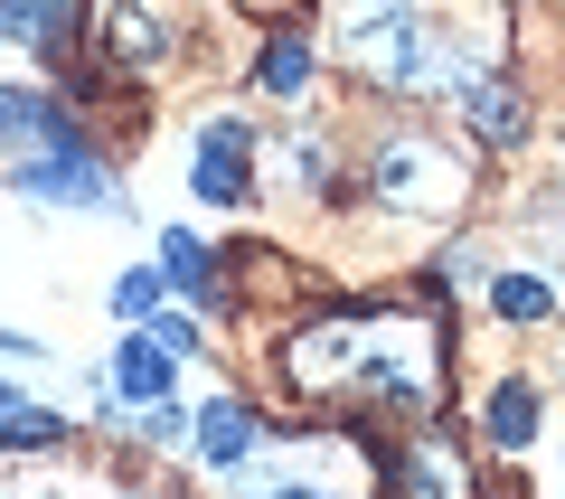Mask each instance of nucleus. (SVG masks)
<instances>
[{
	"label": "nucleus",
	"mask_w": 565,
	"mask_h": 499,
	"mask_svg": "<svg viewBox=\"0 0 565 499\" xmlns=\"http://www.w3.org/2000/svg\"><path fill=\"white\" fill-rule=\"evenodd\" d=\"M292 386L311 396H349L359 386L377 415H434L444 378H434V330L405 311H340L292 340Z\"/></svg>",
	"instance_id": "nucleus-1"
},
{
	"label": "nucleus",
	"mask_w": 565,
	"mask_h": 499,
	"mask_svg": "<svg viewBox=\"0 0 565 499\" xmlns=\"http://www.w3.org/2000/svg\"><path fill=\"white\" fill-rule=\"evenodd\" d=\"M340 57L386 95H462L471 57L452 47V29H434L415 0H349L340 10Z\"/></svg>",
	"instance_id": "nucleus-2"
},
{
	"label": "nucleus",
	"mask_w": 565,
	"mask_h": 499,
	"mask_svg": "<svg viewBox=\"0 0 565 499\" xmlns=\"http://www.w3.org/2000/svg\"><path fill=\"white\" fill-rule=\"evenodd\" d=\"M367 199L396 208V217H452V199H462V160L444 151V141L424 132H396L367 151Z\"/></svg>",
	"instance_id": "nucleus-3"
},
{
	"label": "nucleus",
	"mask_w": 565,
	"mask_h": 499,
	"mask_svg": "<svg viewBox=\"0 0 565 499\" xmlns=\"http://www.w3.org/2000/svg\"><path fill=\"white\" fill-rule=\"evenodd\" d=\"M10 189H29V199H57V208H114V199H122L114 170H104V151H95V141H76V132H57L47 151L10 160Z\"/></svg>",
	"instance_id": "nucleus-4"
},
{
	"label": "nucleus",
	"mask_w": 565,
	"mask_h": 499,
	"mask_svg": "<svg viewBox=\"0 0 565 499\" xmlns=\"http://www.w3.org/2000/svg\"><path fill=\"white\" fill-rule=\"evenodd\" d=\"M104 47H114L122 76H161L180 57V29H170L161 0H104Z\"/></svg>",
	"instance_id": "nucleus-5"
},
{
	"label": "nucleus",
	"mask_w": 565,
	"mask_h": 499,
	"mask_svg": "<svg viewBox=\"0 0 565 499\" xmlns=\"http://www.w3.org/2000/svg\"><path fill=\"white\" fill-rule=\"evenodd\" d=\"M245 170H255V132H245L236 114H217L199 132V160H189V189H199L207 208H226V199H245Z\"/></svg>",
	"instance_id": "nucleus-6"
},
{
	"label": "nucleus",
	"mask_w": 565,
	"mask_h": 499,
	"mask_svg": "<svg viewBox=\"0 0 565 499\" xmlns=\"http://www.w3.org/2000/svg\"><path fill=\"white\" fill-rule=\"evenodd\" d=\"M462 123L490 141V151H519V141H527V95L509 76H471L462 85Z\"/></svg>",
	"instance_id": "nucleus-7"
},
{
	"label": "nucleus",
	"mask_w": 565,
	"mask_h": 499,
	"mask_svg": "<svg viewBox=\"0 0 565 499\" xmlns=\"http://www.w3.org/2000/svg\"><path fill=\"white\" fill-rule=\"evenodd\" d=\"M57 132H66V114H57L47 95H29V85H0V151H10V160L47 151Z\"/></svg>",
	"instance_id": "nucleus-8"
},
{
	"label": "nucleus",
	"mask_w": 565,
	"mask_h": 499,
	"mask_svg": "<svg viewBox=\"0 0 565 499\" xmlns=\"http://www.w3.org/2000/svg\"><path fill=\"white\" fill-rule=\"evenodd\" d=\"M189 434H199V461H207V471H245V461H255V415H245L236 396H217Z\"/></svg>",
	"instance_id": "nucleus-9"
},
{
	"label": "nucleus",
	"mask_w": 565,
	"mask_h": 499,
	"mask_svg": "<svg viewBox=\"0 0 565 499\" xmlns=\"http://www.w3.org/2000/svg\"><path fill=\"white\" fill-rule=\"evenodd\" d=\"M104 386H114V396H132V405H161V396H170V349L151 340V330H132V340H122V359L104 368Z\"/></svg>",
	"instance_id": "nucleus-10"
},
{
	"label": "nucleus",
	"mask_w": 565,
	"mask_h": 499,
	"mask_svg": "<svg viewBox=\"0 0 565 499\" xmlns=\"http://www.w3.org/2000/svg\"><path fill=\"white\" fill-rule=\"evenodd\" d=\"M396 499H471V471L444 443H415V453H396Z\"/></svg>",
	"instance_id": "nucleus-11"
},
{
	"label": "nucleus",
	"mask_w": 565,
	"mask_h": 499,
	"mask_svg": "<svg viewBox=\"0 0 565 499\" xmlns=\"http://www.w3.org/2000/svg\"><path fill=\"white\" fill-rule=\"evenodd\" d=\"M161 283H180L189 301L217 293V264H207V245L189 236V226H161Z\"/></svg>",
	"instance_id": "nucleus-12"
},
{
	"label": "nucleus",
	"mask_w": 565,
	"mask_h": 499,
	"mask_svg": "<svg viewBox=\"0 0 565 499\" xmlns=\"http://www.w3.org/2000/svg\"><path fill=\"white\" fill-rule=\"evenodd\" d=\"M527 434H537V386L509 378L500 396H490V443H500V453H527Z\"/></svg>",
	"instance_id": "nucleus-13"
},
{
	"label": "nucleus",
	"mask_w": 565,
	"mask_h": 499,
	"mask_svg": "<svg viewBox=\"0 0 565 499\" xmlns=\"http://www.w3.org/2000/svg\"><path fill=\"white\" fill-rule=\"evenodd\" d=\"M255 85H264V95H302V85H311V39H274L264 66H255Z\"/></svg>",
	"instance_id": "nucleus-14"
},
{
	"label": "nucleus",
	"mask_w": 565,
	"mask_h": 499,
	"mask_svg": "<svg viewBox=\"0 0 565 499\" xmlns=\"http://www.w3.org/2000/svg\"><path fill=\"white\" fill-rule=\"evenodd\" d=\"M490 311L500 320H556V293H546L537 274H500L490 283Z\"/></svg>",
	"instance_id": "nucleus-15"
},
{
	"label": "nucleus",
	"mask_w": 565,
	"mask_h": 499,
	"mask_svg": "<svg viewBox=\"0 0 565 499\" xmlns=\"http://www.w3.org/2000/svg\"><path fill=\"white\" fill-rule=\"evenodd\" d=\"M66 20H76V0H10V29L29 47H66Z\"/></svg>",
	"instance_id": "nucleus-16"
},
{
	"label": "nucleus",
	"mask_w": 565,
	"mask_h": 499,
	"mask_svg": "<svg viewBox=\"0 0 565 499\" xmlns=\"http://www.w3.org/2000/svg\"><path fill=\"white\" fill-rule=\"evenodd\" d=\"M57 434H66L57 415H0V453H47Z\"/></svg>",
	"instance_id": "nucleus-17"
},
{
	"label": "nucleus",
	"mask_w": 565,
	"mask_h": 499,
	"mask_svg": "<svg viewBox=\"0 0 565 499\" xmlns=\"http://www.w3.org/2000/svg\"><path fill=\"white\" fill-rule=\"evenodd\" d=\"M161 301H170V283H161V274H122V283H114V311H122V320H151Z\"/></svg>",
	"instance_id": "nucleus-18"
},
{
	"label": "nucleus",
	"mask_w": 565,
	"mask_h": 499,
	"mask_svg": "<svg viewBox=\"0 0 565 499\" xmlns=\"http://www.w3.org/2000/svg\"><path fill=\"white\" fill-rule=\"evenodd\" d=\"M282 170H292L302 189H321L330 180V151H321V141H282Z\"/></svg>",
	"instance_id": "nucleus-19"
},
{
	"label": "nucleus",
	"mask_w": 565,
	"mask_h": 499,
	"mask_svg": "<svg viewBox=\"0 0 565 499\" xmlns=\"http://www.w3.org/2000/svg\"><path fill=\"white\" fill-rule=\"evenodd\" d=\"M141 434H151V443H180L189 415H180V405H141Z\"/></svg>",
	"instance_id": "nucleus-20"
},
{
	"label": "nucleus",
	"mask_w": 565,
	"mask_h": 499,
	"mask_svg": "<svg viewBox=\"0 0 565 499\" xmlns=\"http://www.w3.org/2000/svg\"><path fill=\"white\" fill-rule=\"evenodd\" d=\"M0 415H20V378H0Z\"/></svg>",
	"instance_id": "nucleus-21"
},
{
	"label": "nucleus",
	"mask_w": 565,
	"mask_h": 499,
	"mask_svg": "<svg viewBox=\"0 0 565 499\" xmlns=\"http://www.w3.org/2000/svg\"><path fill=\"white\" fill-rule=\"evenodd\" d=\"M274 499H340V490H302V480H292V490H274Z\"/></svg>",
	"instance_id": "nucleus-22"
}]
</instances>
